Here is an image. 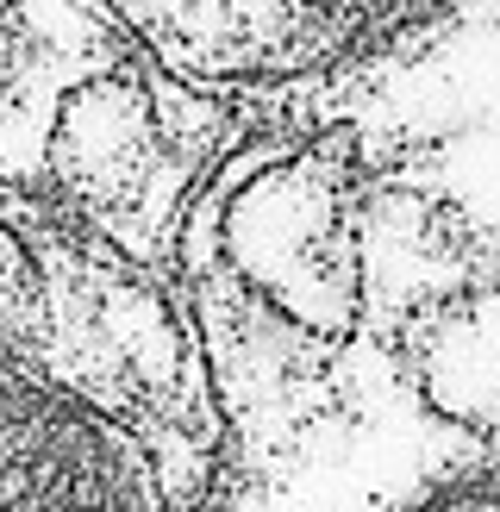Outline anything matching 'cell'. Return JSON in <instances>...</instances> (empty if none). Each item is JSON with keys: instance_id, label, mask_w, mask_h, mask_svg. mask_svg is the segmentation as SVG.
I'll list each match as a JSON object with an SVG mask.
<instances>
[{"instance_id": "6da1fadb", "label": "cell", "mask_w": 500, "mask_h": 512, "mask_svg": "<svg viewBox=\"0 0 500 512\" xmlns=\"http://www.w3.org/2000/svg\"><path fill=\"white\" fill-rule=\"evenodd\" d=\"M225 419L219 512H500V263L257 107L175 232Z\"/></svg>"}, {"instance_id": "7a4b0ae2", "label": "cell", "mask_w": 500, "mask_h": 512, "mask_svg": "<svg viewBox=\"0 0 500 512\" xmlns=\"http://www.w3.org/2000/svg\"><path fill=\"white\" fill-rule=\"evenodd\" d=\"M225 419L194 300L0 175V512H219Z\"/></svg>"}, {"instance_id": "3957f363", "label": "cell", "mask_w": 500, "mask_h": 512, "mask_svg": "<svg viewBox=\"0 0 500 512\" xmlns=\"http://www.w3.org/2000/svg\"><path fill=\"white\" fill-rule=\"evenodd\" d=\"M244 113L169 75L100 0H0V175L175 263Z\"/></svg>"}, {"instance_id": "277c9868", "label": "cell", "mask_w": 500, "mask_h": 512, "mask_svg": "<svg viewBox=\"0 0 500 512\" xmlns=\"http://www.w3.org/2000/svg\"><path fill=\"white\" fill-rule=\"evenodd\" d=\"M282 107L325 113L369 175L500 263V0H463Z\"/></svg>"}, {"instance_id": "5b68a950", "label": "cell", "mask_w": 500, "mask_h": 512, "mask_svg": "<svg viewBox=\"0 0 500 512\" xmlns=\"http://www.w3.org/2000/svg\"><path fill=\"white\" fill-rule=\"evenodd\" d=\"M169 75L238 113L338 82L463 0H100Z\"/></svg>"}]
</instances>
